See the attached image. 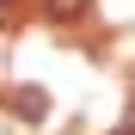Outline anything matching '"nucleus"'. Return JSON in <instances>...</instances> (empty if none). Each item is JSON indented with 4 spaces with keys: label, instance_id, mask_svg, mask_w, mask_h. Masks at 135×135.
Returning a JSON list of instances; mask_svg holds the SVG:
<instances>
[{
    "label": "nucleus",
    "instance_id": "nucleus-1",
    "mask_svg": "<svg viewBox=\"0 0 135 135\" xmlns=\"http://www.w3.org/2000/svg\"><path fill=\"white\" fill-rule=\"evenodd\" d=\"M92 0H49V18H80Z\"/></svg>",
    "mask_w": 135,
    "mask_h": 135
},
{
    "label": "nucleus",
    "instance_id": "nucleus-2",
    "mask_svg": "<svg viewBox=\"0 0 135 135\" xmlns=\"http://www.w3.org/2000/svg\"><path fill=\"white\" fill-rule=\"evenodd\" d=\"M18 110L25 117H43V92H18Z\"/></svg>",
    "mask_w": 135,
    "mask_h": 135
},
{
    "label": "nucleus",
    "instance_id": "nucleus-3",
    "mask_svg": "<svg viewBox=\"0 0 135 135\" xmlns=\"http://www.w3.org/2000/svg\"><path fill=\"white\" fill-rule=\"evenodd\" d=\"M110 135H135V123H123V129H110Z\"/></svg>",
    "mask_w": 135,
    "mask_h": 135
}]
</instances>
